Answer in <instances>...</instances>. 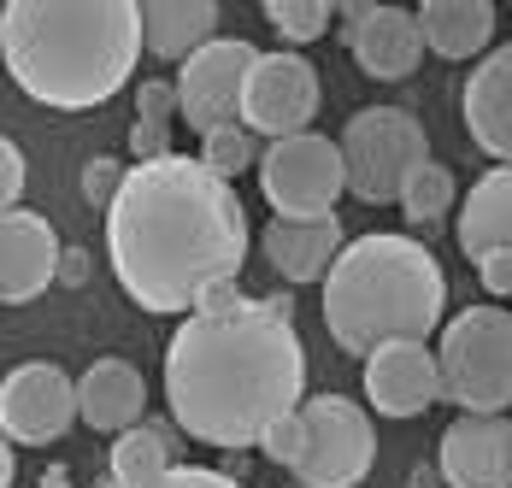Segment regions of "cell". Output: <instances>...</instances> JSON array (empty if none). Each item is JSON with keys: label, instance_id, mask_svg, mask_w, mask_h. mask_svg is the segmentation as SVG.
<instances>
[{"label": "cell", "instance_id": "6da1fadb", "mask_svg": "<svg viewBox=\"0 0 512 488\" xmlns=\"http://www.w3.org/2000/svg\"><path fill=\"white\" fill-rule=\"evenodd\" d=\"M106 253L118 289L142 312L177 318L242 277L248 212L218 171L171 153L154 165H130L118 200L106 206Z\"/></svg>", "mask_w": 512, "mask_h": 488}, {"label": "cell", "instance_id": "7a4b0ae2", "mask_svg": "<svg viewBox=\"0 0 512 488\" xmlns=\"http://www.w3.org/2000/svg\"><path fill=\"white\" fill-rule=\"evenodd\" d=\"M165 400L183 436L242 453L307 406V347L271 300L201 306L165 342Z\"/></svg>", "mask_w": 512, "mask_h": 488}, {"label": "cell", "instance_id": "3957f363", "mask_svg": "<svg viewBox=\"0 0 512 488\" xmlns=\"http://www.w3.org/2000/svg\"><path fill=\"white\" fill-rule=\"evenodd\" d=\"M6 71L36 106L95 112L142 65V0H6Z\"/></svg>", "mask_w": 512, "mask_h": 488}, {"label": "cell", "instance_id": "277c9868", "mask_svg": "<svg viewBox=\"0 0 512 488\" xmlns=\"http://www.w3.org/2000/svg\"><path fill=\"white\" fill-rule=\"evenodd\" d=\"M448 277L436 253L401 230H371L342 247L324 277V330L354 359H371L383 342H424L442 330Z\"/></svg>", "mask_w": 512, "mask_h": 488}, {"label": "cell", "instance_id": "5b68a950", "mask_svg": "<svg viewBox=\"0 0 512 488\" xmlns=\"http://www.w3.org/2000/svg\"><path fill=\"white\" fill-rule=\"evenodd\" d=\"M442 400H454L471 418H507L512 412V306H465L442 324L436 342Z\"/></svg>", "mask_w": 512, "mask_h": 488}, {"label": "cell", "instance_id": "8992f818", "mask_svg": "<svg viewBox=\"0 0 512 488\" xmlns=\"http://www.w3.org/2000/svg\"><path fill=\"white\" fill-rule=\"evenodd\" d=\"M424 159H430V136L407 106H365L342 130L348 195L365 206H401V189Z\"/></svg>", "mask_w": 512, "mask_h": 488}, {"label": "cell", "instance_id": "52a82bcc", "mask_svg": "<svg viewBox=\"0 0 512 488\" xmlns=\"http://www.w3.org/2000/svg\"><path fill=\"white\" fill-rule=\"evenodd\" d=\"M377 465V424L348 394H312L301 406V488H359Z\"/></svg>", "mask_w": 512, "mask_h": 488}, {"label": "cell", "instance_id": "ba28073f", "mask_svg": "<svg viewBox=\"0 0 512 488\" xmlns=\"http://www.w3.org/2000/svg\"><path fill=\"white\" fill-rule=\"evenodd\" d=\"M342 189H348L342 142H324L318 130L289 136V142H265V153H259V195L271 206V218H289V224L336 218Z\"/></svg>", "mask_w": 512, "mask_h": 488}, {"label": "cell", "instance_id": "9c48e42d", "mask_svg": "<svg viewBox=\"0 0 512 488\" xmlns=\"http://www.w3.org/2000/svg\"><path fill=\"white\" fill-rule=\"evenodd\" d=\"M318 106H324V83H318L312 59H301L295 48H277V53H259L254 59L248 95H242V124L254 136H265V142L307 136Z\"/></svg>", "mask_w": 512, "mask_h": 488}, {"label": "cell", "instance_id": "30bf717a", "mask_svg": "<svg viewBox=\"0 0 512 488\" xmlns=\"http://www.w3.org/2000/svg\"><path fill=\"white\" fill-rule=\"evenodd\" d=\"M77 424V377L53 359H24L0 377V430L18 447H53Z\"/></svg>", "mask_w": 512, "mask_h": 488}, {"label": "cell", "instance_id": "8fae6325", "mask_svg": "<svg viewBox=\"0 0 512 488\" xmlns=\"http://www.w3.org/2000/svg\"><path fill=\"white\" fill-rule=\"evenodd\" d=\"M259 48L248 36H218L177 71V95H183V124L195 136H218L230 124H242V95H248V71Z\"/></svg>", "mask_w": 512, "mask_h": 488}, {"label": "cell", "instance_id": "7c38bea8", "mask_svg": "<svg viewBox=\"0 0 512 488\" xmlns=\"http://www.w3.org/2000/svg\"><path fill=\"white\" fill-rule=\"evenodd\" d=\"M342 42L354 53V65L377 83H401L424 65V30L418 12L407 6H371V0H348L342 12Z\"/></svg>", "mask_w": 512, "mask_h": 488}, {"label": "cell", "instance_id": "4fadbf2b", "mask_svg": "<svg viewBox=\"0 0 512 488\" xmlns=\"http://www.w3.org/2000/svg\"><path fill=\"white\" fill-rule=\"evenodd\" d=\"M365 400L383 418H424L442 400V365L424 342H383L365 359Z\"/></svg>", "mask_w": 512, "mask_h": 488}, {"label": "cell", "instance_id": "5bb4252c", "mask_svg": "<svg viewBox=\"0 0 512 488\" xmlns=\"http://www.w3.org/2000/svg\"><path fill=\"white\" fill-rule=\"evenodd\" d=\"M59 259L65 242L42 212H6L0 218V300L6 306H30L36 294H48L59 283Z\"/></svg>", "mask_w": 512, "mask_h": 488}, {"label": "cell", "instance_id": "9a60e30c", "mask_svg": "<svg viewBox=\"0 0 512 488\" xmlns=\"http://www.w3.org/2000/svg\"><path fill=\"white\" fill-rule=\"evenodd\" d=\"M436 471H442L448 488H512V424L460 412L442 430Z\"/></svg>", "mask_w": 512, "mask_h": 488}, {"label": "cell", "instance_id": "2e32d148", "mask_svg": "<svg viewBox=\"0 0 512 488\" xmlns=\"http://www.w3.org/2000/svg\"><path fill=\"white\" fill-rule=\"evenodd\" d=\"M465 130L495 165H512V42H501L495 53H483L465 77Z\"/></svg>", "mask_w": 512, "mask_h": 488}, {"label": "cell", "instance_id": "e0dca14e", "mask_svg": "<svg viewBox=\"0 0 512 488\" xmlns=\"http://www.w3.org/2000/svg\"><path fill=\"white\" fill-rule=\"evenodd\" d=\"M142 412H148V383H142V371L130 365V359H95L89 371H83V383H77V418L89 424V430H101V436H124V430H136L142 424Z\"/></svg>", "mask_w": 512, "mask_h": 488}, {"label": "cell", "instance_id": "ac0fdd59", "mask_svg": "<svg viewBox=\"0 0 512 488\" xmlns=\"http://www.w3.org/2000/svg\"><path fill=\"white\" fill-rule=\"evenodd\" d=\"M342 218H312V224H289V218H271L265 224V259L283 283H324L342 259Z\"/></svg>", "mask_w": 512, "mask_h": 488}, {"label": "cell", "instance_id": "d6986e66", "mask_svg": "<svg viewBox=\"0 0 512 488\" xmlns=\"http://www.w3.org/2000/svg\"><path fill=\"white\" fill-rule=\"evenodd\" d=\"M460 253L477 265L489 253H512V165L483 171L460 200Z\"/></svg>", "mask_w": 512, "mask_h": 488}, {"label": "cell", "instance_id": "ffe728a7", "mask_svg": "<svg viewBox=\"0 0 512 488\" xmlns=\"http://www.w3.org/2000/svg\"><path fill=\"white\" fill-rule=\"evenodd\" d=\"M218 12L212 0H142V36L154 59H195L218 42Z\"/></svg>", "mask_w": 512, "mask_h": 488}, {"label": "cell", "instance_id": "44dd1931", "mask_svg": "<svg viewBox=\"0 0 512 488\" xmlns=\"http://www.w3.org/2000/svg\"><path fill=\"white\" fill-rule=\"evenodd\" d=\"M495 6L489 0H424L418 6V30H424V48L436 59H477V53L495 42Z\"/></svg>", "mask_w": 512, "mask_h": 488}, {"label": "cell", "instance_id": "7402d4cb", "mask_svg": "<svg viewBox=\"0 0 512 488\" xmlns=\"http://www.w3.org/2000/svg\"><path fill=\"white\" fill-rule=\"evenodd\" d=\"M183 430L171 424V418H142L136 430H124V436L112 441V453H106V477L118 488H142V483H159L165 471H177L183 459Z\"/></svg>", "mask_w": 512, "mask_h": 488}, {"label": "cell", "instance_id": "603a6c76", "mask_svg": "<svg viewBox=\"0 0 512 488\" xmlns=\"http://www.w3.org/2000/svg\"><path fill=\"white\" fill-rule=\"evenodd\" d=\"M454 171L448 165H436V159H424L418 171L407 177V189H401V212H407V224L418 230H430V224H442L448 218V206H454Z\"/></svg>", "mask_w": 512, "mask_h": 488}, {"label": "cell", "instance_id": "cb8c5ba5", "mask_svg": "<svg viewBox=\"0 0 512 488\" xmlns=\"http://www.w3.org/2000/svg\"><path fill=\"white\" fill-rule=\"evenodd\" d=\"M259 12H265V24H271L289 48H301V42H318V36L336 24L342 6H336V0H265Z\"/></svg>", "mask_w": 512, "mask_h": 488}, {"label": "cell", "instance_id": "d4e9b609", "mask_svg": "<svg viewBox=\"0 0 512 488\" xmlns=\"http://www.w3.org/2000/svg\"><path fill=\"white\" fill-rule=\"evenodd\" d=\"M259 153H265V147L254 142V130H248V124H230V130H218V136L201 142V165L230 183V177H242V171H259Z\"/></svg>", "mask_w": 512, "mask_h": 488}, {"label": "cell", "instance_id": "484cf974", "mask_svg": "<svg viewBox=\"0 0 512 488\" xmlns=\"http://www.w3.org/2000/svg\"><path fill=\"white\" fill-rule=\"evenodd\" d=\"M171 118H183V95L177 83H142L136 89V124H154V130H171Z\"/></svg>", "mask_w": 512, "mask_h": 488}, {"label": "cell", "instance_id": "4316f807", "mask_svg": "<svg viewBox=\"0 0 512 488\" xmlns=\"http://www.w3.org/2000/svg\"><path fill=\"white\" fill-rule=\"evenodd\" d=\"M18 200H24V153L12 136H0V218L18 212Z\"/></svg>", "mask_w": 512, "mask_h": 488}, {"label": "cell", "instance_id": "83f0119b", "mask_svg": "<svg viewBox=\"0 0 512 488\" xmlns=\"http://www.w3.org/2000/svg\"><path fill=\"white\" fill-rule=\"evenodd\" d=\"M124 177H130V165H118V159H95V165L83 171V195L95 200V206H112L118 189H124Z\"/></svg>", "mask_w": 512, "mask_h": 488}, {"label": "cell", "instance_id": "f1b7e54d", "mask_svg": "<svg viewBox=\"0 0 512 488\" xmlns=\"http://www.w3.org/2000/svg\"><path fill=\"white\" fill-rule=\"evenodd\" d=\"M259 453H265L271 465H289V471H295V459H301V412H295V418H283L271 436L259 441Z\"/></svg>", "mask_w": 512, "mask_h": 488}, {"label": "cell", "instance_id": "f546056e", "mask_svg": "<svg viewBox=\"0 0 512 488\" xmlns=\"http://www.w3.org/2000/svg\"><path fill=\"white\" fill-rule=\"evenodd\" d=\"M142 488H242V483L224 477V471H212V465H177V471H165L159 483H142Z\"/></svg>", "mask_w": 512, "mask_h": 488}, {"label": "cell", "instance_id": "4dcf8cb0", "mask_svg": "<svg viewBox=\"0 0 512 488\" xmlns=\"http://www.w3.org/2000/svg\"><path fill=\"white\" fill-rule=\"evenodd\" d=\"M130 153H136V165H154V159H171V130H154V124H136V130H130Z\"/></svg>", "mask_w": 512, "mask_h": 488}, {"label": "cell", "instance_id": "1f68e13d", "mask_svg": "<svg viewBox=\"0 0 512 488\" xmlns=\"http://www.w3.org/2000/svg\"><path fill=\"white\" fill-rule=\"evenodd\" d=\"M477 277H483V289L495 294V306H501V300L512 306V253H489V259L477 265Z\"/></svg>", "mask_w": 512, "mask_h": 488}, {"label": "cell", "instance_id": "d6a6232c", "mask_svg": "<svg viewBox=\"0 0 512 488\" xmlns=\"http://www.w3.org/2000/svg\"><path fill=\"white\" fill-rule=\"evenodd\" d=\"M89 277H95V259H89L83 247H65V259H59V283H65V289H83Z\"/></svg>", "mask_w": 512, "mask_h": 488}, {"label": "cell", "instance_id": "836d02e7", "mask_svg": "<svg viewBox=\"0 0 512 488\" xmlns=\"http://www.w3.org/2000/svg\"><path fill=\"white\" fill-rule=\"evenodd\" d=\"M12 477H18V459H12V441L0 430V488H12Z\"/></svg>", "mask_w": 512, "mask_h": 488}, {"label": "cell", "instance_id": "e575fe53", "mask_svg": "<svg viewBox=\"0 0 512 488\" xmlns=\"http://www.w3.org/2000/svg\"><path fill=\"white\" fill-rule=\"evenodd\" d=\"M36 488H77L71 483V471H65V465H48V471H42V483Z\"/></svg>", "mask_w": 512, "mask_h": 488}, {"label": "cell", "instance_id": "d590c367", "mask_svg": "<svg viewBox=\"0 0 512 488\" xmlns=\"http://www.w3.org/2000/svg\"><path fill=\"white\" fill-rule=\"evenodd\" d=\"M436 477H442V471H436V465H418V471H412L407 483H412V488H436Z\"/></svg>", "mask_w": 512, "mask_h": 488}, {"label": "cell", "instance_id": "8d00e7d4", "mask_svg": "<svg viewBox=\"0 0 512 488\" xmlns=\"http://www.w3.org/2000/svg\"><path fill=\"white\" fill-rule=\"evenodd\" d=\"M283 488H301V483H283Z\"/></svg>", "mask_w": 512, "mask_h": 488}, {"label": "cell", "instance_id": "74e56055", "mask_svg": "<svg viewBox=\"0 0 512 488\" xmlns=\"http://www.w3.org/2000/svg\"><path fill=\"white\" fill-rule=\"evenodd\" d=\"M0 306H6V300H0Z\"/></svg>", "mask_w": 512, "mask_h": 488}]
</instances>
